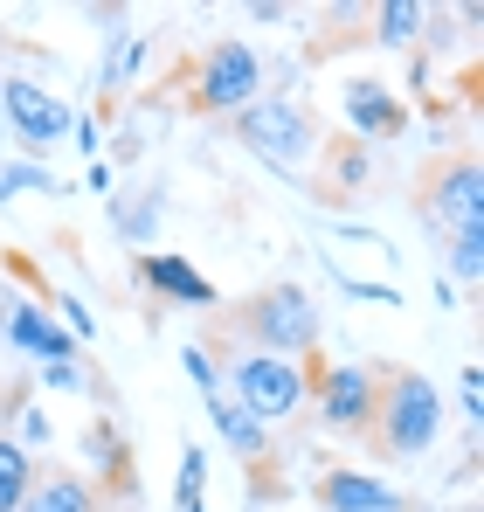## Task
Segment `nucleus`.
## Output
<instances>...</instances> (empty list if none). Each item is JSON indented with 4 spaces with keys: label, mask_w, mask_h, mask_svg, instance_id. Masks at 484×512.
Instances as JSON below:
<instances>
[{
    "label": "nucleus",
    "mask_w": 484,
    "mask_h": 512,
    "mask_svg": "<svg viewBox=\"0 0 484 512\" xmlns=\"http://www.w3.org/2000/svg\"><path fill=\"white\" fill-rule=\"evenodd\" d=\"M374 450L381 457H422L443 436V388L415 367H381V402H374Z\"/></svg>",
    "instance_id": "nucleus-1"
},
{
    "label": "nucleus",
    "mask_w": 484,
    "mask_h": 512,
    "mask_svg": "<svg viewBox=\"0 0 484 512\" xmlns=\"http://www.w3.org/2000/svg\"><path fill=\"white\" fill-rule=\"evenodd\" d=\"M229 326L242 333L249 353H277V360H312L319 353V305H312L305 284H263V291H249L229 312Z\"/></svg>",
    "instance_id": "nucleus-2"
},
{
    "label": "nucleus",
    "mask_w": 484,
    "mask_h": 512,
    "mask_svg": "<svg viewBox=\"0 0 484 512\" xmlns=\"http://www.w3.org/2000/svg\"><path fill=\"white\" fill-rule=\"evenodd\" d=\"M229 402H236L242 416H256L263 429L291 423L305 402H312V367L305 360H277V353H249L242 346L236 360H229V388H222Z\"/></svg>",
    "instance_id": "nucleus-3"
},
{
    "label": "nucleus",
    "mask_w": 484,
    "mask_h": 512,
    "mask_svg": "<svg viewBox=\"0 0 484 512\" xmlns=\"http://www.w3.org/2000/svg\"><path fill=\"white\" fill-rule=\"evenodd\" d=\"M236 139H242V153L263 160L270 173H298L319 153V125L291 97H256L249 111H236Z\"/></svg>",
    "instance_id": "nucleus-4"
},
{
    "label": "nucleus",
    "mask_w": 484,
    "mask_h": 512,
    "mask_svg": "<svg viewBox=\"0 0 484 512\" xmlns=\"http://www.w3.org/2000/svg\"><path fill=\"white\" fill-rule=\"evenodd\" d=\"M312 395H319V423L332 436H367L374 429V402H381V367L374 360L312 367Z\"/></svg>",
    "instance_id": "nucleus-5"
},
{
    "label": "nucleus",
    "mask_w": 484,
    "mask_h": 512,
    "mask_svg": "<svg viewBox=\"0 0 484 512\" xmlns=\"http://www.w3.org/2000/svg\"><path fill=\"white\" fill-rule=\"evenodd\" d=\"M256 97H263V56L249 42H215L201 56V70H194V104L208 118H236Z\"/></svg>",
    "instance_id": "nucleus-6"
},
{
    "label": "nucleus",
    "mask_w": 484,
    "mask_h": 512,
    "mask_svg": "<svg viewBox=\"0 0 484 512\" xmlns=\"http://www.w3.org/2000/svg\"><path fill=\"white\" fill-rule=\"evenodd\" d=\"M0 111H7V125H14V139H21L28 160H42V153H49L56 139H70V125H77V111H70L63 97H49L35 77H0Z\"/></svg>",
    "instance_id": "nucleus-7"
},
{
    "label": "nucleus",
    "mask_w": 484,
    "mask_h": 512,
    "mask_svg": "<svg viewBox=\"0 0 484 512\" xmlns=\"http://www.w3.org/2000/svg\"><path fill=\"white\" fill-rule=\"evenodd\" d=\"M429 222L464 236V229H484V173L471 153H457L450 167L429 180Z\"/></svg>",
    "instance_id": "nucleus-8"
},
{
    "label": "nucleus",
    "mask_w": 484,
    "mask_h": 512,
    "mask_svg": "<svg viewBox=\"0 0 484 512\" xmlns=\"http://www.w3.org/2000/svg\"><path fill=\"white\" fill-rule=\"evenodd\" d=\"M139 284H153L160 298L194 305V312H215V305H222V298H215V284H208L187 256H173V250H146V256H139Z\"/></svg>",
    "instance_id": "nucleus-9"
},
{
    "label": "nucleus",
    "mask_w": 484,
    "mask_h": 512,
    "mask_svg": "<svg viewBox=\"0 0 484 512\" xmlns=\"http://www.w3.org/2000/svg\"><path fill=\"white\" fill-rule=\"evenodd\" d=\"M339 104H346V125L360 132V139H395L408 125V111H402V97L388 84H374V77H353V84L339 90Z\"/></svg>",
    "instance_id": "nucleus-10"
},
{
    "label": "nucleus",
    "mask_w": 484,
    "mask_h": 512,
    "mask_svg": "<svg viewBox=\"0 0 484 512\" xmlns=\"http://www.w3.org/2000/svg\"><path fill=\"white\" fill-rule=\"evenodd\" d=\"M319 506L325 512H402V492L374 471H319Z\"/></svg>",
    "instance_id": "nucleus-11"
},
{
    "label": "nucleus",
    "mask_w": 484,
    "mask_h": 512,
    "mask_svg": "<svg viewBox=\"0 0 484 512\" xmlns=\"http://www.w3.org/2000/svg\"><path fill=\"white\" fill-rule=\"evenodd\" d=\"M0 333L21 346V353H35V360H77V340H70V333L49 319V305H35V298H21Z\"/></svg>",
    "instance_id": "nucleus-12"
},
{
    "label": "nucleus",
    "mask_w": 484,
    "mask_h": 512,
    "mask_svg": "<svg viewBox=\"0 0 484 512\" xmlns=\"http://www.w3.org/2000/svg\"><path fill=\"white\" fill-rule=\"evenodd\" d=\"M21 512H97V485L77 471H35Z\"/></svg>",
    "instance_id": "nucleus-13"
},
{
    "label": "nucleus",
    "mask_w": 484,
    "mask_h": 512,
    "mask_svg": "<svg viewBox=\"0 0 484 512\" xmlns=\"http://www.w3.org/2000/svg\"><path fill=\"white\" fill-rule=\"evenodd\" d=\"M208 416H215V436L236 450L242 464H263V450H270V429L256 423V416H242L229 395H208Z\"/></svg>",
    "instance_id": "nucleus-14"
},
{
    "label": "nucleus",
    "mask_w": 484,
    "mask_h": 512,
    "mask_svg": "<svg viewBox=\"0 0 484 512\" xmlns=\"http://www.w3.org/2000/svg\"><path fill=\"white\" fill-rule=\"evenodd\" d=\"M28 485H35V457H28L14 436H0V512H21Z\"/></svg>",
    "instance_id": "nucleus-15"
},
{
    "label": "nucleus",
    "mask_w": 484,
    "mask_h": 512,
    "mask_svg": "<svg viewBox=\"0 0 484 512\" xmlns=\"http://www.w3.org/2000/svg\"><path fill=\"white\" fill-rule=\"evenodd\" d=\"M422 28H429V7H415V0H388L381 7V42L388 49H408Z\"/></svg>",
    "instance_id": "nucleus-16"
},
{
    "label": "nucleus",
    "mask_w": 484,
    "mask_h": 512,
    "mask_svg": "<svg viewBox=\"0 0 484 512\" xmlns=\"http://www.w3.org/2000/svg\"><path fill=\"white\" fill-rule=\"evenodd\" d=\"M160 222V187H139V201H118V236L125 243H146Z\"/></svg>",
    "instance_id": "nucleus-17"
},
{
    "label": "nucleus",
    "mask_w": 484,
    "mask_h": 512,
    "mask_svg": "<svg viewBox=\"0 0 484 512\" xmlns=\"http://www.w3.org/2000/svg\"><path fill=\"white\" fill-rule=\"evenodd\" d=\"M14 194H56V173L42 160H7L0 167V201H14Z\"/></svg>",
    "instance_id": "nucleus-18"
},
{
    "label": "nucleus",
    "mask_w": 484,
    "mask_h": 512,
    "mask_svg": "<svg viewBox=\"0 0 484 512\" xmlns=\"http://www.w3.org/2000/svg\"><path fill=\"white\" fill-rule=\"evenodd\" d=\"M201 485H208V450H201V443H187V450H180V485H173L180 512L201 506Z\"/></svg>",
    "instance_id": "nucleus-19"
},
{
    "label": "nucleus",
    "mask_w": 484,
    "mask_h": 512,
    "mask_svg": "<svg viewBox=\"0 0 484 512\" xmlns=\"http://www.w3.org/2000/svg\"><path fill=\"white\" fill-rule=\"evenodd\" d=\"M450 270H457L464 284H478V277H484V229H464V236H450Z\"/></svg>",
    "instance_id": "nucleus-20"
},
{
    "label": "nucleus",
    "mask_w": 484,
    "mask_h": 512,
    "mask_svg": "<svg viewBox=\"0 0 484 512\" xmlns=\"http://www.w3.org/2000/svg\"><path fill=\"white\" fill-rule=\"evenodd\" d=\"M14 416H21V436H14V443H21L28 457H35V450H42V443L56 436V429H49V409H42V402H21Z\"/></svg>",
    "instance_id": "nucleus-21"
},
{
    "label": "nucleus",
    "mask_w": 484,
    "mask_h": 512,
    "mask_svg": "<svg viewBox=\"0 0 484 512\" xmlns=\"http://www.w3.org/2000/svg\"><path fill=\"white\" fill-rule=\"evenodd\" d=\"M180 360H187V381L201 388V402H208V395H222V367L208 360V346H187Z\"/></svg>",
    "instance_id": "nucleus-22"
},
{
    "label": "nucleus",
    "mask_w": 484,
    "mask_h": 512,
    "mask_svg": "<svg viewBox=\"0 0 484 512\" xmlns=\"http://www.w3.org/2000/svg\"><path fill=\"white\" fill-rule=\"evenodd\" d=\"M49 305H56V312H63V333H70V340H90V333H97V319H90V305H83V298H49Z\"/></svg>",
    "instance_id": "nucleus-23"
},
{
    "label": "nucleus",
    "mask_w": 484,
    "mask_h": 512,
    "mask_svg": "<svg viewBox=\"0 0 484 512\" xmlns=\"http://www.w3.org/2000/svg\"><path fill=\"white\" fill-rule=\"evenodd\" d=\"M42 388H56V395H77V388H90V381H83L77 360H42Z\"/></svg>",
    "instance_id": "nucleus-24"
},
{
    "label": "nucleus",
    "mask_w": 484,
    "mask_h": 512,
    "mask_svg": "<svg viewBox=\"0 0 484 512\" xmlns=\"http://www.w3.org/2000/svg\"><path fill=\"white\" fill-rule=\"evenodd\" d=\"M457 402H464V423H478V416H484V402H478V360L457 374Z\"/></svg>",
    "instance_id": "nucleus-25"
},
{
    "label": "nucleus",
    "mask_w": 484,
    "mask_h": 512,
    "mask_svg": "<svg viewBox=\"0 0 484 512\" xmlns=\"http://www.w3.org/2000/svg\"><path fill=\"white\" fill-rule=\"evenodd\" d=\"M339 284H346L353 298H381V305H402V291H395V284H367V277H339Z\"/></svg>",
    "instance_id": "nucleus-26"
},
{
    "label": "nucleus",
    "mask_w": 484,
    "mask_h": 512,
    "mask_svg": "<svg viewBox=\"0 0 484 512\" xmlns=\"http://www.w3.org/2000/svg\"><path fill=\"white\" fill-rule=\"evenodd\" d=\"M90 194H104V201L118 194V173H111V160H90Z\"/></svg>",
    "instance_id": "nucleus-27"
},
{
    "label": "nucleus",
    "mask_w": 484,
    "mask_h": 512,
    "mask_svg": "<svg viewBox=\"0 0 484 512\" xmlns=\"http://www.w3.org/2000/svg\"><path fill=\"white\" fill-rule=\"evenodd\" d=\"M70 139H77V146L90 153V160H97V146H104V132H97V118H77V125H70Z\"/></svg>",
    "instance_id": "nucleus-28"
},
{
    "label": "nucleus",
    "mask_w": 484,
    "mask_h": 512,
    "mask_svg": "<svg viewBox=\"0 0 484 512\" xmlns=\"http://www.w3.org/2000/svg\"><path fill=\"white\" fill-rule=\"evenodd\" d=\"M249 21H263V28L284 21V0H249Z\"/></svg>",
    "instance_id": "nucleus-29"
},
{
    "label": "nucleus",
    "mask_w": 484,
    "mask_h": 512,
    "mask_svg": "<svg viewBox=\"0 0 484 512\" xmlns=\"http://www.w3.org/2000/svg\"><path fill=\"white\" fill-rule=\"evenodd\" d=\"M187 512H208V506H187Z\"/></svg>",
    "instance_id": "nucleus-30"
}]
</instances>
